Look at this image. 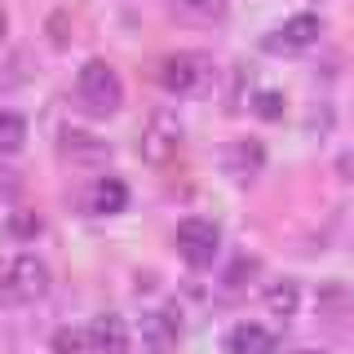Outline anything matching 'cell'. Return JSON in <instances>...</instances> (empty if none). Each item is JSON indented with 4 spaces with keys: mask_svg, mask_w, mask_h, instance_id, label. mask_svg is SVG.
<instances>
[{
    "mask_svg": "<svg viewBox=\"0 0 354 354\" xmlns=\"http://www.w3.org/2000/svg\"><path fill=\"white\" fill-rule=\"evenodd\" d=\"M75 93H80L84 111H93V115H115L120 102H124V84H120L115 66L102 62V58H88V62L80 66Z\"/></svg>",
    "mask_w": 354,
    "mask_h": 354,
    "instance_id": "obj_1",
    "label": "cell"
},
{
    "mask_svg": "<svg viewBox=\"0 0 354 354\" xmlns=\"http://www.w3.org/2000/svg\"><path fill=\"white\" fill-rule=\"evenodd\" d=\"M49 292V266L31 252H18L0 266V301H40Z\"/></svg>",
    "mask_w": 354,
    "mask_h": 354,
    "instance_id": "obj_2",
    "label": "cell"
},
{
    "mask_svg": "<svg viewBox=\"0 0 354 354\" xmlns=\"http://www.w3.org/2000/svg\"><path fill=\"white\" fill-rule=\"evenodd\" d=\"M208 80H213V62H208V53H195V49H182V53H169V58L160 62V84L169 88V93H199Z\"/></svg>",
    "mask_w": 354,
    "mask_h": 354,
    "instance_id": "obj_3",
    "label": "cell"
},
{
    "mask_svg": "<svg viewBox=\"0 0 354 354\" xmlns=\"http://www.w3.org/2000/svg\"><path fill=\"white\" fill-rule=\"evenodd\" d=\"M217 248H221V230L208 217H186L182 226H177V252H182V261L191 266V270L213 266Z\"/></svg>",
    "mask_w": 354,
    "mask_h": 354,
    "instance_id": "obj_4",
    "label": "cell"
},
{
    "mask_svg": "<svg viewBox=\"0 0 354 354\" xmlns=\"http://www.w3.org/2000/svg\"><path fill=\"white\" fill-rule=\"evenodd\" d=\"M142 160L147 164H169L177 151H182V124H177L173 111H155V115L147 120V129H142V142H138Z\"/></svg>",
    "mask_w": 354,
    "mask_h": 354,
    "instance_id": "obj_5",
    "label": "cell"
},
{
    "mask_svg": "<svg viewBox=\"0 0 354 354\" xmlns=\"http://www.w3.org/2000/svg\"><path fill=\"white\" fill-rule=\"evenodd\" d=\"M319 36H324L319 14H292L270 40H266V49H274V53H306V49L319 44Z\"/></svg>",
    "mask_w": 354,
    "mask_h": 354,
    "instance_id": "obj_6",
    "label": "cell"
},
{
    "mask_svg": "<svg viewBox=\"0 0 354 354\" xmlns=\"http://www.w3.org/2000/svg\"><path fill=\"white\" fill-rule=\"evenodd\" d=\"M221 164H226V177H235V182H252V177L261 173L266 164V147L257 138H235L221 155Z\"/></svg>",
    "mask_w": 354,
    "mask_h": 354,
    "instance_id": "obj_7",
    "label": "cell"
},
{
    "mask_svg": "<svg viewBox=\"0 0 354 354\" xmlns=\"http://www.w3.org/2000/svg\"><path fill=\"white\" fill-rule=\"evenodd\" d=\"M84 332L93 354H129V324L120 315H97Z\"/></svg>",
    "mask_w": 354,
    "mask_h": 354,
    "instance_id": "obj_8",
    "label": "cell"
},
{
    "mask_svg": "<svg viewBox=\"0 0 354 354\" xmlns=\"http://www.w3.org/2000/svg\"><path fill=\"white\" fill-rule=\"evenodd\" d=\"M177 337H182V328H177L173 310H151V315L142 319V346H147L151 354H173Z\"/></svg>",
    "mask_w": 354,
    "mask_h": 354,
    "instance_id": "obj_9",
    "label": "cell"
},
{
    "mask_svg": "<svg viewBox=\"0 0 354 354\" xmlns=\"http://www.w3.org/2000/svg\"><path fill=\"white\" fill-rule=\"evenodd\" d=\"M62 155L66 160H75V164H102L106 155H111V147L102 138H93V133H84V129H62Z\"/></svg>",
    "mask_w": 354,
    "mask_h": 354,
    "instance_id": "obj_10",
    "label": "cell"
},
{
    "mask_svg": "<svg viewBox=\"0 0 354 354\" xmlns=\"http://www.w3.org/2000/svg\"><path fill=\"white\" fill-rule=\"evenodd\" d=\"M88 208H93L97 217H115L129 208V186L120 182V177H97L93 191H88Z\"/></svg>",
    "mask_w": 354,
    "mask_h": 354,
    "instance_id": "obj_11",
    "label": "cell"
},
{
    "mask_svg": "<svg viewBox=\"0 0 354 354\" xmlns=\"http://www.w3.org/2000/svg\"><path fill=\"white\" fill-rule=\"evenodd\" d=\"M274 350V332L261 324H239L226 337V354H270Z\"/></svg>",
    "mask_w": 354,
    "mask_h": 354,
    "instance_id": "obj_12",
    "label": "cell"
},
{
    "mask_svg": "<svg viewBox=\"0 0 354 354\" xmlns=\"http://www.w3.org/2000/svg\"><path fill=\"white\" fill-rule=\"evenodd\" d=\"M266 310H270L274 319H292L297 315V306H301V288H297L292 279H274L270 288H266Z\"/></svg>",
    "mask_w": 354,
    "mask_h": 354,
    "instance_id": "obj_13",
    "label": "cell"
},
{
    "mask_svg": "<svg viewBox=\"0 0 354 354\" xmlns=\"http://www.w3.org/2000/svg\"><path fill=\"white\" fill-rule=\"evenodd\" d=\"M354 310V292L341 283H319V315L324 319H341Z\"/></svg>",
    "mask_w": 354,
    "mask_h": 354,
    "instance_id": "obj_14",
    "label": "cell"
},
{
    "mask_svg": "<svg viewBox=\"0 0 354 354\" xmlns=\"http://www.w3.org/2000/svg\"><path fill=\"white\" fill-rule=\"evenodd\" d=\"M27 142V120L18 111H0V155H18Z\"/></svg>",
    "mask_w": 354,
    "mask_h": 354,
    "instance_id": "obj_15",
    "label": "cell"
},
{
    "mask_svg": "<svg viewBox=\"0 0 354 354\" xmlns=\"http://www.w3.org/2000/svg\"><path fill=\"white\" fill-rule=\"evenodd\" d=\"M84 346H88V332H75V328L53 332V354H80Z\"/></svg>",
    "mask_w": 354,
    "mask_h": 354,
    "instance_id": "obj_16",
    "label": "cell"
},
{
    "mask_svg": "<svg viewBox=\"0 0 354 354\" xmlns=\"http://www.w3.org/2000/svg\"><path fill=\"white\" fill-rule=\"evenodd\" d=\"M9 235H14V239H36V235H40V217L22 208V213L9 217Z\"/></svg>",
    "mask_w": 354,
    "mask_h": 354,
    "instance_id": "obj_17",
    "label": "cell"
},
{
    "mask_svg": "<svg viewBox=\"0 0 354 354\" xmlns=\"http://www.w3.org/2000/svg\"><path fill=\"white\" fill-rule=\"evenodd\" d=\"M177 9L191 18H221V9H226V0H177Z\"/></svg>",
    "mask_w": 354,
    "mask_h": 354,
    "instance_id": "obj_18",
    "label": "cell"
},
{
    "mask_svg": "<svg viewBox=\"0 0 354 354\" xmlns=\"http://www.w3.org/2000/svg\"><path fill=\"white\" fill-rule=\"evenodd\" d=\"M252 106H257L261 120H279L283 115V93H270V88H266V93L252 97Z\"/></svg>",
    "mask_w": 354,
    "mask_h": 354,
    "instance_id": "obj_19",
    "label": "cell"
},
{
    "mask_svg": "<svg viewBox=\"0 0 354 354\" xmlns=\"http://www.w3.org/2000/svg\"><path fill=\"white\" fill-rule=\"evenodd\" d=\"M252 270H257V261H252V257H239V261L226 270V288H230V292H239V288H243V279H248Z\"/></svg>",
    "mask_w": 354,
    "mask_h": 354,
    "instance_id": "obj_20",
    "label": "cell"
},
{
    "mask_svg": "<svg viewBox=\"0 0 354 354\" xmlns=\"http://www.w3.org/2000/svg\"><path fill=\"white\" fill-rule=\"evenodd\" d=\"M5 31H9V22H5V14H0V40H5Z\"/></svg>",
    "mask_w": 354,
    "mask_h": 354,
    "instance_id": "obj_21",
    "label": "cell"
},
{
    "mask_svg": "<svg viewBox=\"0 0 354 354\" xmlns=\"http://www.w3.org/2000/svg\"><path fill=\"white\" fill-rule=\"evenodd\" d=\"M310 354H319V350H310Z\"/></svg>",
    "mask_w": 354,
    "mask_h": 354,
    "instance_id": "obj_22",
    "label": "cell"
}]
</instances>
